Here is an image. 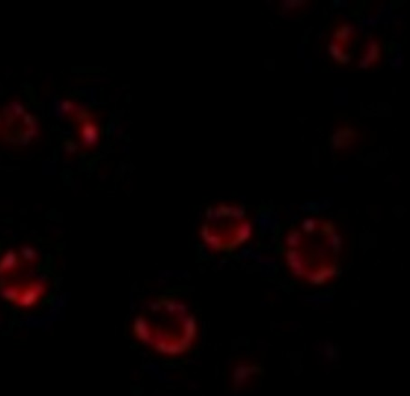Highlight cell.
I'll list each match as a JSON object with an SVG mask.
<instances>
[{
    "instance_id": "cell-1",
    "label": "cell",
    "mask_w": 410,
    "mask_h": 396,
    "mask_svg": "<svg viewBox=\"0 0 410 396\" xmlns=\"http://www.w3.org/2000/svg\"><path fill=\"white\" fill-rule=\"evenodd\" d=\"M343 248V236L333 220L305 217L285 234V265L300 281L325 285L340 273Z\"/></svg>"
},
{
    "instance_id": "cell-2",
    "label": "cell",
    "mask_w": 410,
    "mask_h": 396,
    "mask_svg": "<svg viewBox=\"0 0 410 396\" xmlns=\"http://www.w3.org/2000/svg\"><path fill=\"white\" fill-rule=\"evenodd\" d=\"M197 323L184 303L162 297L151 302L133 321V335L156 353L179 356L194 346Z\"/></svg>"
},
{
    "instance_id": "cell-3",
    "label": "cell",
    "mask_w": 410,
    "mask_h": 396,
    "mask_svg": "<svg viewBox=\"0 0 410 396\" xmlns=\"http://www.w3.org/2000/svg\"><path fill=\"white\" fill-rule=\"evenodd\" d=\"M40 258L31 248L8 250L0 258V295L20 308H31L46 293Z\"/></svg>"
},
{
    "instance_id": "cell-4",
    "label": "cell",
    "mask_w": 410,
    "mask_h": 396,
    "mask_svg": "<svg viewBox=\"0 0 410 396\" xmlns=\"http://www.w3.org/2000/svg\"><path fill=\"white\" fill-rule=\"evenodd\" d=\"M200 235L213 252H231L250 240L252 225L245 208L236 204L221 203L208 208Z\"/></svg>"
},
{
    "instance_id": "cell-5",
    "label": "cell",
    "mask_w": 410,
    "mask_h": 396,
    "mask_svg": "<svg viewBox=\"0 0 410 396\" xmlns=\"http://www.w3.org/2000/svg\"><path fill=\"white\" fill-rule=\"evenodd\" d=\"M38 135L37 119L22 103L13 102L0 108V141L23 147Z\"/></svg>"
},
{
    "instance_id": "cell-6",
    "label": "cell",
    "mask_w": 410,
    "mask_h": 396,
    "mask_svg": "<svg viewBox=\"0 0 410 396\" xmlns=\"http://www.w3.org/2000/svg\"><path fill=\"white\" fill-rule=\"evenodd\" d=\"M358 38V31L355 24L347 20H337L332 26L326 41L329 61L337 66L349 64Z\"/></svg>"
},
{
    "instance_id": "cell-7",
    "label": "cell",
    "mask_w": 410,
    "mask_h": 396,
    "mask_svg": "<svg viewBox=\"0 0 410 396\" xmlns=\"http://www.w3.org/2000/svg\"><path fill=\"white\" fill-rule=\"evenodd\" d=\"M383 62L382 41L377 36H370L361 47L356 68L362 71L375 70L381 66Z\"/></svg>"
},
{
    "instance_id": "cell-8",
    "label": "cell",
    "mask_w": 410,
    "mask_h": 396,
    "mask_svg": "<svg viewBox=\"0 0 410 396\" xmlns=\"http://www.w3.org/2000/svg\"><path fill=\"white\" fill-rule=\"evenodd\" d=\"M362 133L358 128L354 126L349 122H343L338 124L333 133V144L337 150H346L347 148L351 149L354 145L361 142Z\"/></svg>"
}]
</instances>
